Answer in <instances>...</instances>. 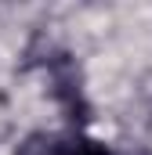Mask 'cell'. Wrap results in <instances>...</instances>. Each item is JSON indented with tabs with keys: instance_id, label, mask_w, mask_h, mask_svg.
I'll return each mask as SVG.
<instances>
[{
	"instance_id": "obj_1",
	"label": "cell",
	"mask_w": 152,
	"mask_h": 155,
	"mask_svg": "<svg viewBox=\"0 0 152 155\" xmlns=\"http://www.w3.org/2000/svg\"><path fill=\"white\" fill-rule=\"evenodd\" d=\"M51 155H109V148L102 141L87 137V134H69L51 148Z\"/></svg>"
},
{
	"instance_id": "obj_2",
	"label": "cell",
	"mask_w": 152,
	"mask_h": 155,
	"mask_svg": "<svg viewBox=\"0 0 152 155\" xmlns=\"http://www.w3.org/2000/svg\"><path fill=\"white\" fill-rule=\"evenodd\" d=\"M127 155H152V152H145V148H134V152H127Z\"/></svg>"
}]
</instances>
